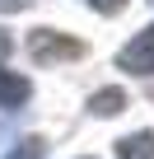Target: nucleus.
<instances>
[{
	"instance_id": "nucleus-1",
	"label": "nucleus",
	"mask_w": 154,
	"mask_h": 159,
	"mask_svg": "<svg viewBox=\"0 0 154 159\" xmlns=\"http://www.w3.org/2000/svg\"><path fill=\"white\" fill-rule=\"evenodd\" d=\"M28 56L37 66H61V61H80L84 56V42L80 38H65L56 28H33L28 33Z\"/></svg>"
},
{
	"instance_id": "nucleus-2",
	"label": "nucleus",
	"mask_w": 154,
	"mask_h": 159,
	"mask_svg": "<svg viewBox=\"0 0 154 159\" xmlns=\"http://www.w3.org/2000/svg\"><path fill=\"white\" fill-rule=\"evenodd\" d=\"M117 66H121V70H131V75H149V70H154V28L135 33V38L121 47Z\"/></svg>"
},
{
	"instance_id": "nucleus-3",
	"label": "nucleus",
	"mask_w": 154,
	"mask_h": 159,
	"mask_svg": "<svg viewBox=\"0 0 154 159\" xmlns=\"http://www.w3.org/2000/svg\"><path fill=\"white\" fill-rule=\"evenodd\" d=\"M28 94H33V84H28L24 75L5 70V61H0V103H5V108H24Z\"/></svg>"
},
{
	"instance_id": "nucleus-4",
	"label": "nucleus",
	"mask_w": 154,
	"mask_h": 159,
	"mask_svg": "<svg viewBox=\"0 0 154 159\" xmlns=\"http://www.w3.org/2000/svg\"><path fill=\"white\" fill-rule=\"evenodd\" d=\"M121 108H126V94H121V89H98V94L89 98V112H94V117H117Z\"/></svg>"
},
{
	"instance_id": "nucleus-5",
	"label": "nucleus",
	"mask_w": 154,
	"mask_h": 159,
	"mask_svg": "<svg viewBox=\"0 0 154 159\" xmlns=\"http://www.w3.org/2000/svg\"><path fill=\"white\" fill-rule=\"evenodd\" d=\"M117 154H121V159H154V136H149V131L126 136V140L117 145Z\"/></svg>"
},
{
	"instance_id": "nucleus-6",
	"label": "nucleus",
	"mask_w": 154,
	"mask_h": 159,
	"mask_svg": "<svg viewBox=\"0 0 154 159\" xmlns=\"http://www.w3.org/2000/svg\"><path fill=\"white\" fill-rule=\"evenodd\" d=\"M5 159H47V140H42V136H24Z\"/></svg>"
},
{
	"instance_id": "nucleus-7",
	"label": "nucleus",
	"mask_w": 154,
	"mask_h": 159,
	"mask_svg": "<svg viewBox=\"0 0 154 159\" xmlns=\"http://www.w3.org/2000/svg\"><path fill=\"white\" fill-rule=\"evenodd\" d=\"M89 5H94V10H98V14H117V10H121V5H126V0H89Z\"/></svg>"
},
{
	"instance_id": "nucleus-8",
	"label": "nucleus",
	"mask_w": 154,
	"mask_h": 159,
	"mask_svg": "<svg viewBox=\"0 0 154 159\" xmlns=\"http://www.w3.org/2000/svg\"><path fill=\"white\" fill-rule=\"evenodd\" d=\"M33 5V0H0V10H5V14H19V10H28Z\"/></svg>"
}]
</instances>
